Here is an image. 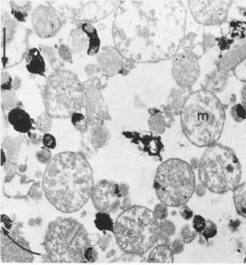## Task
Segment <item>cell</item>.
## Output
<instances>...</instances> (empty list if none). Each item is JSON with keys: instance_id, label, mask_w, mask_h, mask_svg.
<instances>
[{"instance_id": "6da1fadb", "label": "cell", "mask_w": 246, "mask_h": 265, "mask_svg": "<svg viewBox=\"0 0 246 265\" xmlns=\"http://www.w3.org/2000/svg\"><path fill=\"white\" fill-rule=\"evenodd\" d=\"M187 11L182 1H120L112 37L116 49L134 63H157L183 47Z\"/></svg>"}, {"instance_id": "7a4b0ae2", "label": "cell", "mask_w": 246, "mask_h": 265, "mask_svg": "<svg viewBox=\"0 0 246 265\" xmlns=\"http://www.w3.org/2000/svg\"><path fill=\"white\" fill-rule=\"evenodd\" d=\"M48 201L64 214L80 211L92 197L93 171L80 152H61L48 163L42 179Z\"/></svg>"}, {"instance_id": "3957f363", "label": "cell", "mask_w": 246, "mask_h": 265, "mask_svg": "<svg viewBox=\"0 0 246 265\" xmlns=\"http://www.w3.org/2000/svg\"><path fill=\"white\" fill-rule=\"evenodd\" d=\"M225 118L224 107L215 93L202 88L188 95L181 112V124L191 143L209 147L217 143Z\"/></svg>"}, {"instance_id": "277c9868", "label": "cell", "mask_w": 246, "mask_h": 265, "mask_svg": "<svg viewBox=\"0 0 246 265\" xmlns=\"http://www.w3.org/2000/svg\"><path fill=\"white\" fill-rule=\"evenodd\" d=\"M116 241L120 250L132 255L146 254L160 237V223L153 212L136 205L128 208L114 224Z\"/></svg>"}, {"instance_id": "5b68a950", "label": "cell", "mask_w": 246, "mask_h": 265, "mask_svg": "<svg viewBox=\"0 0 246 265\" xmlns=\"http://www.w3.org/2000/svg\"><path fill=\"white\" fill-rule=\"evenodd\" d=\"M85 227L73 218L59 217L51 221L47 231L43 246L47 262L57 264L87 263L85 251L90 246Z\"/></svg>"}, {"instance_id": "8992f818", "label": "cell", "mask_w": 246, "mask_h": 265, "mask_svg": "<svg viewBox=\"0 0 246 265\" xmlns=\"http://www.w3.org/2000/svg\"><path fill=\"white\" fill-rule=\"evenodd\" d=\"M198 170L200 183L213 193L223 194L240 184V161L229 147L218 143L209 146L200 158Z\"/></svg>"}, {"instance_id": "52a82bcc", "label": "cell", "mask_w": 246, "mask_h": 265, "mask_svg": "<svg viewBox=\"0 0 246 265\" xmlns=\"http://www.w3.org/2000/svg\"><path fill=\"white\" fill-rule=\"evenodd\" d=\"M43 100L52 118L69 119L85 105L84 86L73 72L55 71L47 79Z\"/></svg>"}, {"instance_id": "ba28073f", "label": "cell", "mask_w": 246, "mask_h": 265, "mask_svg": "<svg viewBox=\"0 0 246 265\" xmlns=\"http://www.w3.org/2000/svg\"><path fill=\"white\" fill-rule=\"evenodd\" d=\"M196 183L194 170L180 159H170L157 169L154 190L160 202L167 207H181L195 193Z\"/></svg>"}, {"instance_id": "9c48e42d", "label": "cell", "mask_w": 246, "mask_h": 265, "mask_svg": "<svg viewBox=\"0 0 246 265\" xmlns=\"http://www.w3.org/2000/svg\"><path fill=\"white\" fill-rule=\"evenodd\" d=\"M47 4L63 17L92 23L109 16L120 6V1H48Z\"/></svg>"}, {"instance_id": "30bf717a", "label": "cell", "mask_w": 246, "mask_h": 265, "mask_svg": "<svg viewBox=\"0 0 246 265\" xmlns=\"http://www.w3.org/2000/svg\"><path fill=\"white\" fill-rule=\"evenodd\" d=\"M1 261L3 263H32L34 254L29 242L17 231H11L12 221L6 215L1 216Z\"/></svg>"}, {"instance_id": "8fae6325", "label": "cell", "mask_w": 246, "mask_h": 265, "mask_svg": "<svg viewBox=\"0 0 246 265\" xmlns=\"http://www.w3.org/2000/svg\"><path fill=\"white\" fill-rule=\"evenodd\" d=\"M106 78L102 81L98 77H94L83 84L90 126L100 125L105 121L110 120L108 107L105 104L102 93L100 91L101 88H105L102 83L107 86Z\"/></svg>"}, {"instance_id": "7c38bea8", "label": "cell", "mask_w": 246, "mask_h": 265, "mask_svg": "<svg viewBox=\"0 0 246 265\" xmlns=\"http://www.w3.org/2000/svg\"><path fill=\"white\" fill-rule=\"evenodd\" d=\"M199 57L193 51V48L183 47L172 60V77L178 86L184 89H190L194 86L200 76Z\"/></svg>"}, {"instance_id": "4fadbf2b", "label": "cell", "mask_w": 246, "mask_h": 265, "mask_svg": "<svg viewBox=\"0 0 246 265\" xmlns=\"http://www.w3.org/2000/svg\"><path fill=\"white\" fill-rule=\"evenodd\" d=\"M190 11L203 26H218L226 20L232 1H189Z\"/></svg>"}, {"instance_id": "5bb4252c", "label": "cell", "mask_w": 246, "mask_h": 265, "mask_svg": "<svg viewBox=\"0 0 246 265\" xmlns=\"http://www.w3.org/2000/svg\"><path fill=\"white\" fill-rule=\"evenodd\" d=\"M91 198L98 212L112 214L120 210L123 197L120 194L119 183L103 179L94 186Z\"/></svg>"}, {"instance_id": "9a60e30c", "label": "cell", "mask_w": 246, "mask_h": 265, "mask_svg": "<svg viewBox=\"0 0 246 265\" xmlns=\"http://www.w3.org/2000/svg\"><path fill=\"white\" fill-rule=\"evenodd\" d=\"M32 24L36 34L42 39L52 38L62 27V20L57 11L49 6L40 5L32 13Z\"/></svg>"}, {"instance_id": "2e32d148", "label": "cell", "mask_w": 246, "mask_h": 265, "mask_svg": "<svg viewBox=\"0 0 246 265\" xmlns=\"http://www.w3.org/2000/svg\"><path fill=\"white\" fill-rule=\"evenodd\" d=\"M222 52L216 61L218 70L228 73L246 58V41H226L221 46Z\"/></svg>"}, {"instance_id": "e0dca14e", "label": "cell", "mask_w": 246, "mask_h": 265, "mask_svg": "<svg viewBox=\"0 0 246 265\" xmlns=\"http://www.w3.org/2000/svg\"><path fill=\"white\" fill-rule=\"evenodd\" d=\"M98 66L105 77H112L120 73L124 58L112 46H104L97 56Z\"/></svg>"}, {"instance_id": "ac0fdd59", "label": "cell", "mask_w": 246, "mask_h": 265, "mask_svg": "<svg viewBox=\"0 0 246 265\" xmlns=\"http://www.w3.org/2000/svg\"><path fill=\"white\" fill-rule=\"evenodd\" d=\"M109 138V132L103 124L90 126L86 132L83 133L82 145L87 150L94 152L107 144Z\"/></svg>"}, {"instance_id": "d6986e66", "label": "cell", "mask_w": 246, "mask_h": 265, "mask_svg": "<svg viewBox=\"0 0 246 265\" xmlns=\"http://www.w3.org/2000/svg\"><path fill=\"white\" fill-rule=\"evenodd\" d=\"M126 138H131L134 144L138 145L141 150L147 152L150 156L160 155V151L163 149V145L159 137L148 134L138 132H123Z\"/></svg>"}, {"instance_id": "ffe728a7", "label": "cell", "mask_w": 246, "mask_h": 265, "mask_svg": "<svg viewBox=\"0 0 246 265\" xmlns=\"http://www.w3.org/2000/svg\"><path fill=\"white\" fill-rule=\"evenodd\" d=\"M8 122L11 124L14 130L19 133H29L31 130H35V121L25 110L20 108H15L9 111Z\"/></svg>"}, {"instance_id": "44dd1931", "label": "cell", "mask_w": 246, "mask_h": 265, "mask_svg": "<svg viewBox=\"0 0 246 265\" xmlns=\"http://www.w3.org/2000/svg\"><path fill=\"white\" fill-rule=\"evenodd\" d=\"M27 69L31 74L45 76L46 64L39 49H29L27 56Z\"/></svg>"}, {"instance_id": "7402d4cb", "label": "cell", "mask_w": 246, "mask_h": 265, "mask_svg": "<svg viewBox=\"0 0 246 265\" xmlns=\"http://www.w3.org/2000/svg\"><path fill=\"white\" fill-rule=\"evenodd\" d=\"M228 76L227 73L222 72L220 70H214L211 74L207 76L203 88L212 92H221L224 89V88L227 84Z\"/></svg>"}, {"instance_id": "603a6c76", "label": "cell", "mask_w": 246, "mask_h": 265, "mask_svg": "<svg viewBox=\"0 0 246 265\" xmlns=\"http://www.w3.org/2000/svg\"><path fill=\"white\" fill-rule=\"evenodd\" d=\"M69 46L72 53L79 54L84 51L90 46V39L81 28L74 29L70 32L69 38Z\"/></svg>"}, {"instance_id": "cb8c5ba5", "label": "cell", "mask_w": 246, "mask_h": 265, "mask_svg": "<svg viewBox=\"0 0 246 265\" xmlns=\"http://www.w3.org/2000/svg\"><path fill=\"white\" fill-rule=\"evenodd\" d=\"M148 262L153 264H172L174 262V253L166 244H160L151 251Z\"/></svg>"}, {"instance_id": "d4e9b609", "label": "cell", "mask_w": 246, "mask_h": 265, "mask_svg": "<svg viewBox=\"0 0 246 265\" xmlns=\"http://www.w3.org/2000/svg\"><path fill=\"white\" fill-rule=\"evenodd\" d=\"M81 29L88 35L90 39V46L87 50L89 56H93L98 53L100 41L98 36L97 30L92 26V23H82L80 26Z\"/></svg>"}, {"instance_id": "484cf974", "label": "cell", "mask_w": 246, "mask_h": 265, "mask_svg": "<svg viewBox=\"0 0 246 265\" xmlns=\"http://www.w3.org/2000/svg\"><path fill=\"white\" fill-rule=\"evenodd\" d=\"M233 191L236 212L246 219V182L238 185Z\"/></svg>"}, {"instance_id": "4316f807", "label": "cell", "mask_w": 246, "mask_h": 265, "mask_svg": "<svg viewBox=\"0 0 246 265\" xmlns=\"http://www.w3.org/2000/svg\"><path fill=\"white\" fill-rule=\"evenodd\" d=\"M150 117L149 119V127L151 132L155 134H161L166 129V122L162 112L160 110H149Z\"/></svg>"}, {"instance_id": "83f0119b", "label": "cell", "mask_w": 246, "mask_h": 265, "mask_svg": "<svg viewBox=\"0 0 246 265\" xmlns=\"http://www.w3.org/2000/svg\"><path fill=\"white\" fill-rule=\"evenodd\" d=\"M12 15L19 22H25L29 16L31 2L30 1H10Z\"/></svg>"}, {"instance_id": "f1b7e54d", "label": "cell", "mask_w": 246, "mask_h": 265, "mask_svg": "<svg viewBox=\"0 0 246 265\" xmlns=\"http://www.w3.org/2000/svg\"><path fill=\"white\" fill-rule=\"evenodd\" d=\"M71 122L76 130H78L81 133L86 132L90 127L86 105H84L81 109L77 110L74 114L71 116Z\"/></svg>"}, {"instance_id": "f546056e", "label": "cell", "mask_w": 246, "mask_h": 265, "mask_svg": "<svg viewBox=\"0 0 246 265\" xmlns=\"http://www.w3.org/2000/svg\"><path fill=\"white\" fill-rule=\"evenodd\" d=\"M95 226L99 231H109L114 232V222L110 218L109 214L98 212L95 216Z\"/></svg>"}, {"instance_id": "4dcf8cb0", "label": "cell", "mask_w": 246, "mask_h": 265, "mask_svg": "<svg viewBox=\"0 0 246 265\" xmlns=\"http://www.w3.org/2000/svg\"><path fill=\"white\" fill-rule=\"evenodd\" d=\"M181 88H174L171 93V102H170V106L172 108V110H174L175 114H181L182 112V109H183V104L185 102L187 97H184V88H183V90H180Z\"/></svg>"}, {"instance_id": "1f68e13d", "label": "cell", "mask_w": 246, "mask_h": 265, "mask_svg": "<svg viewBox=\"0 0 246 265\" xmlns=\"http://www.w3.org/2000/svg\"><path fill=\"white\" fill-rule=\"evenodd\" d=\"M41 50L43 52V54L46 56L48 59L49 60L50 65H51L52 69L55 71H59V70H63L64 61H62L60 58L57 57V54L55 50L50 47V46H41Z\"/></svg>"}, {"instance_id": "d6a6232c", "label": "cell", "mask_w": 246, "mask_h": 265, "mask_svg": "<svg viewBox=\"0 0 246 265\" xmlns=\"http://www.w3.org/2000/svg\"><path fill=\"white\" fill-rule=\"evenodd\" d=\"M17 105V98L16 94L12 90H2L1 91V106L5 110L15 109Z\"/></svg>"}, {"instance_id": "836d02e7", "label": "cell", "mask_w": 246, "mask_h": 265, "mask_svg": "<svg viewBox=\"0 0 246 265\" xmlns=\"http://www.w3.org/2000/svg\"><path fill=\"white\" fill-rule=\"evenodd\" d=\"M52 117L48 112L40 114L35 121V126L42 132H49L51 130Z\"/></svg>"}, {"instance_id": "e575fe53", "label": "cell", "mask_w": 246, "mask_h": 265, "mask_svg": "<svg viewBox=\"0 0 246 265\" xmlns=\"http://www.w3.org/2000/svg\"><path fill=\"white\" fill-rule=\"evenodd\" d=\"M198 232L195 231L194 229V227H192L190 224L184 225L181 231V235L183 238V241L184 243H191V242H194L195 240V238L197 237Z\"/></svg>"}, {"instance_id": "d590c367", "label": "cell", "mask_w": 246, "mask_h": 265, "mask_svg": "<svg viewBox=\"0 0 246 265\" xmlns=\"http://www.w3.org/2000/svg\"><path fill=\"white\" fill-rule=\"evenodd\" d=\"M231 115L236 122H243L246 119V107L243 104H236L231 110Z\"/></svg>"}, {"instance_id": "8d00e7d4", "label": "cell", "mask_w": 246, "mask_h": 265, "mask_svg": "<svg viewBox=\"0 0 246 265\" xmlns=\"http://www.w3.org/2000/svg\"><path fill=\"white\" fill-rule=\"evenodd\" d=\"M176 231L175 225L172 223L170 221H162L160 223V235L161 236L169 237L172 236Z\"/></svg>"}, {"instance_id": "74e56055", "label": "cell", "mask_w": 246, "mask_h": 265, "mask_svg": "<svg viewBox=\"0 0 246 265\" xmlns=\"http://www.w3.org/2000/svg\"><path fill=\"white\" fill-rule=\"evenodd\" d=\"M217 226L215 225V223H213L212 221H206L205 228L200 232V234L206 240H209L215 236L217 234Z\"/></svg>"}, {"instance_id": "f35d334b", "label": "cell", "mask_w": 246, "mask_h": 265, "mask_svg": "<svg viewBox=\"0 0 246 265\" xmlns=\"http://www.w3.org/2000/svg\"><path fill=\"white\" fill-rule=\"evenodd\" d=\"M5 143H6V151L8 155V159L10 162H12L13 157L17 156V153L19 151V148H18L19 146L15 139H6Z\"/></svg>"}, {"instance_id": "ab89813d", "label": "cell", "mask_w": 246, "mask_h": 265, "mask_svg": "<svg viewBox=\"0 0 246 265\" xmlns=\"http://www.w3.org/2000/svg\"><path fill=\"white\" fill-rule=\"evenodd\" d=\"M57 53H58V56L60 57V58L63 61L69 62V63H72V51L69 48V46L60 45V46H58Z\"/></svg>"}, {"instance_id": "60d3db41", "label": "cell", "mask_w": 246, "mask_h": 265, "mask_svg": "<svg viewBox=\"0 0 246 265\" xmlns=\"http://www.w3.org/2000/svg\"><path fill=\"white\" fill-rule=\"evenodd\" d=\"M51 151L50 149L44 147L42 148L41 150H39L36 154V157L38 159L39 162L41 163H49V162L51 161Z\"/></svg>"}, {"instance_id": "b9f144b4", "label": "cell", "mask_w": 246, "mask_h": 265, "mask_svg": "<svg viewBox=\"0 0 246 265\" xmlns=\"http://www.w3.org/2000/svg\"><path fill=\"white\" fill-rule=\"evenodd\" d=\"M153 214H154L156 219L158 221H163V220L166 219L167 216H168V210H167L166 205L161 203V202L160 204H157L153 210Z\"/></svg>"}, {"instance_id": "7bdbcfd3", "label": "cell", "mask_w": 246, "mask_h": 265, "mask_svg": "<svg viewBox=\"0 0 246 265\" xmlns=\"http://www.w3.org/2000/svg\"><path fill=\"white\" fill-rule=\"evenodd\" d=\"M29 197L32 200H40L42 198V187L39 182H36L31 186L29 191Z\"/></svg>"}, {"instance_id": "ee69618b", "label": "cell", "mask_w": 246, "mask_h": 265, "mask_svg": "<svg viewBox=\"0 0 246 265\" xmlns=\"http://www.w3.org/2000/svg\"><path fill=\"white\" fill-rule=\"evenodd\" d=\"M205 225H206V221L202 216L195 215L194 221H193V227L195 231H197L198 233H200L205 228Z\"/></svg>"}, {"instance_id": "f6af8a7d", "label": "cell", "mask_w": 246, "mask_h": 265, "mask_svg": "<svg viewBox=\"0 0 246 265\" xmlns=\"http://www.w3.org/2000/svg\"><path fill=\"white\" fill-rule=\"evenodd\" d=\"M12 82H13V80L8 73H5V72L1 73V88H2V90H11Z\"/></svg>"}, {"instance_id": "bcb514c9", "label": "cell", "mask_w": 246, "mask_h": 265, "mask_svg": "<svg viewBox=\"0 0 246 265\" xmlns=\"http://www.w3.org/2000/svg\"><path fill=\"white\" fill-rule=\"evenodd\" d=\"M43 144L47 148L50 149V150H53L55 149L56 145H57V142H56V138L54 136H52L51 134L49 133H45L43 135Z\"/></svg>"}, {"instance_id": "7dc6e473", "label": "cell", "mask_w": 246, "mask_h": 265, "mask_svg": "<svg viewBox=\"0 0 246 265\" xmlns=\"http://www.w3.org/2000/svg\"><path fill=\"white\" fill-rule=\"evenodd\" d=\"M84 256H85L87 263H95L98 260V252L94 247L89 246L85 251Z\"/></svg>"}, {"instance_id": "c3c4849f", "label": "cell", "mask_w": 246, "mask_h": 265, "mask_svg": "<svg viewBox=\"0 0 246 265\" xmlns=\"http://www.w3.org/2000/svg\"><path fill=\"white\" fill-rule=\"evenodd\" d=\"M134 67H135V63H134V62L125 59V60H124V63L122 65V68L120 69V73H119V74L124 76L128 75Z\"/></svg>"}, {"instance_id": "681fc988", "label": "cell", "mask_w": 246, "mask_h": 265, "mask_svg": "<svg viewBox=\"0 0 246 265\" xmlns=\"http://www.w3.org/2000/svg\"><path fill=\"white\" fill-rule=\"evenodd\" d=\"M85 71H86L87 75L92 77L93 76L94 77H97L98 74H99L101 71H100V69L98 68V66L97 65H94V64H89L85 69Z\"/></svg>"}, {"instance_id": "f907efd6", "label": "cell", "mask_w": 246, "mask_h": 265, "mask_svg": "<svg viewBox=\"0 0 246 265\" xmlns=\"http://www.w3.org/2000/svg\"><path fill=\"white\" fill-rule=\"evenodd\" d=\"M182 240L176 239L174 242H172V251L174 254H180L183 253L184 250V243Z\"/></svg>"}, {"instance_id": "816d5d0a", "label": "cell", "mask_w": 246, "mask_h": 265, "mask_svg": "<svg viewBox=\"0 0 246 265\" xmlns=\"http://www.w3.org/2000/svg\"><path fill=\"white\" fill-rule=\"evenodd\" d=\"M109 242H110V237L108 236V235H104L98 239V245L102 251H106L109 246Z\"/></svg>"}, {"instance_id": "f5cc1de1", "label": "cell", "mask_w": 246, "mask_h": 265, "mask_svg": "<svg viewBox=\"0 0 246 265\" xmlns=\"http://www.w3.org/2000/svg\"><path fill=\"white\" fill-rule=\"evenodd\" d=\"M28 137L29 140L33 143V144H40L41 141H43V137L42 135H40V133L30 132L28 133Z\"/></svg>"}, {"instance_id": "db71d44e", "label": "cell", "mask_w": 246, "mask_h": 265, "mask_svg": "<svg viewBox=\"0 0 246 265\" xmlns=\"http://www.w3.org/2000/svg\"><path fill=\"white\" fill-rule=\"evenodd\" d=\"M183 210L181 212V215H182L183 219L190 220L191 218H193V216H194L193 211L188 206H184L183 205Z\"/></svg>"}, {"instance_id": "11a10c76", "label": "cell", "mask_w": 246, "mask_h": 265, "mask_svg": "<svg viewBox=\"0 0 246 265\" xmlns=\"http://www.w3.org/2000/svg\"><path fill=\"white\" fill-rule=\"evenodd\" d=\"M5 167V171H6L7 174H10V173H16L17 171V165L16 164V162H7L6 164L4 165Z\"/></svg>"}, {"instance_id": "9f6ffc18", "label": "cell", "mask_w": 246, "mask_h": 265, "mask_svg": "<svg viewBox=\"0 0 246 265\" xmlns=\"http://www.w3.org/2000/svg\"><path fill=\"white\" fill-rule=\"evenodd\" d=\"M119 188H120V194L123 198H126L127 195L129 194L130 188L128 185L125 183H119Z\"/></svg>"}, {"instance_id": "6f0895ef", "label": "cell", "mask_w": 246, "mask_h": 265, "mask_svg": "<svg viewBox=\"0 0 246 265\" xmlns=\"http://www.w3.org/2000/svg\"><path fill=\"white\" fill-rule=\"evenodd\" d=\"M41 224H42V219L41 218L30 219L29 221V225L31 227H39Z\"/></svg>"}, {"instance_id": "680465c9", "label": "cell", "mask_w": 246, "mask_h": 265, "mask_svg": "<svg viewBox=\"0 0 246 265\" xmlns=\"http://www.w3.org/2000/svg\"><path fill=\"white\" fill-rule=\"evenodd\" d=\"M20 86H21V80L17 76H15L13 82H12V88L17 89L18 88H20Z\"/></svg>"}, {"instance_id": "91938a15", "label": "cell", "mask_w": 246, "mask_h": 265, "mask_svg": "<svg viewBox=\"0 0 246 265\" xmlns=\"http://www.w3.org/2000/svg\"><path fill=\"white\" fill-rule=\"evenodd\" d=\"M242 100H243L242 104L246 108V84H245L242 88Z\"/></svg>"}, {"instance_id": "94428289", "label": "cell", "mask_w": 246, "mask_h": 265, "mask_svg": "<svg viewBox=\"0 0 246 265\" xmlns=\"http://www.w3.org/2000/svg\"><path fill=\"white\" fill-rule=\"evenodd\" d=\"M130 206H131V200L126 197L122 200V207L128 209V208H130Z\"/></svg>"}, {"instance_id": "6125c7cd", "label": "cell", "mask_w": 246, "mask_h": 265, "mask_svg": "<svg viewBox=\"0 0 246 265\" xmlns=\"http://www.w3.org/2000/svg\"><path fill=\"white\" fill-rule=\"evenodd\" d=\"M6 163V158L5 155V150H2V165L4 166Z\"/></svg>"}, {"instance_id": "be15d7a7", "label": "cell", "mask_w": 246, "mask_h": 265, "mask_svg": "<svg viewBox=\"0 0 246 265\" xmlns=\"http://www.w3.org/2000/svg\"><path fill=\"white\" fill-rule=\"evenodd\" d=\"M18 169H19V172H20V173H25L26 170H27V165H26V164H22V165H20V166L18 167Z\"/></svg>"}, {"instance_id": "e7e4bbea", "label": "cell", "mask_w": 246, "mask_h": 265, "mask_svg": "<svg viewBox=\"0 0 246 265\" xmlns=\"http://www.w3.org/2000/svg\"><path fill=\"white\" fill-rule=\"evenodd\" d=\"M245 263H246V260H245Z\"/></svg>"}]
</instances>
